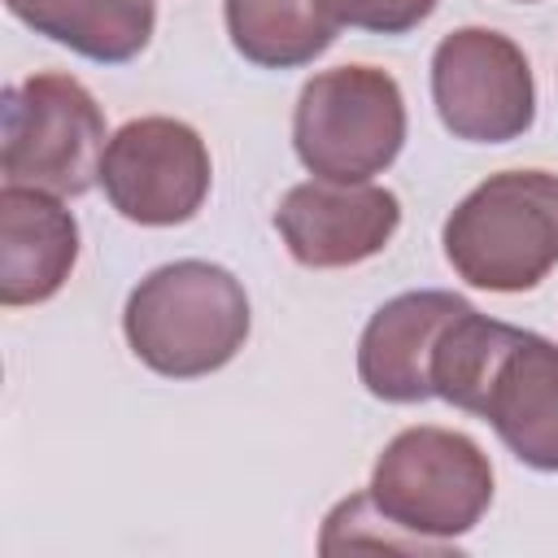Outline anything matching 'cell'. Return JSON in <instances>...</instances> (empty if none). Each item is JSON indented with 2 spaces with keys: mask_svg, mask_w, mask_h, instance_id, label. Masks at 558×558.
Wrapping results in <instances>:
<instances>
[{
  "mask_svg": "<svg viewBox=\"0 0 558 558\" xmlns=\"http://www.w3.org/2000/svg\"><path fill=\"white\" fill-rule=\"evenodd\" d=\"M519 4H532V0H519Z\"/></svg>",
  "mask_w": 558,
  "mask_h": 558,
  "instance_id": "15",
  "label": "cell"
},
{
  "mask_svg": "<svg viewBox=\"0 0 558 558\" xmlns=\"http://www.w3.org/2000/svg\"><path fill=\"white\" fill-rule=\"evenodd\" d=\"M432 397L493 423L532 471H558V344L466 305L432 353Z\"/></svg>",
  "mask_w": 558,
  "mask_h": 558,
  "instance_id": "1",
  "label": "cell"
},
{
  "mask_svg": "<svg viewBox=\"0 0 558 558\" xmlns=\"http://www.w3.org/2000/svg\"><path fill=\"white\" fill-rule=\"evenodd\" d=\"M78 262V222L61 196L39 187H0V305H39L57 296Z\"/></svg>",
  "mask_w": 558,
  "mask_h": 558,
  "instance_id": "11",
  "label": "cell"
},
{
  "mask_svg": "<svg viewBox=\"0 0 558 558\" xmlns=\"http://www.w3.org/2000/svg\"><path fill=\"white\" fill-rule=\"evenodd\" d=\"M471 301L418 288L384 301L362 340H357V375L371 397L392 405H418L432 397V353L445 336V327L466 310Z\"/></svg>",
  "mask_w": 558,
  "mask_h": 558,
  "instance_id": "10",
  "label": "cell"
},
{
  "mask_svg": "<svg viewBox=\"0 0 558 558\" xmlns=\"http://www.w3.org/2000/svg\"><path fill=\"white\" fill-rule=\"evenodd\" d=\"M458 279L484 292H527L558 266V174L501 170L475 183L440 227Z\"/></svg>",
  "mask_w": 558,
  "mask_h": 558,
  "instance_id": "3",
  "label": "cell"
},
{
  "mask_svg": "<svg viewBox=\"0 0 558 558\" xmlns=\"http://www.w3.org/2000/svg\"><path fill=\"white\" fill-rule=\"evenodd\" d=\"M366 493L392 527L445 549L493 506V462L466 432L423 423L384 445Z\"/></svg>",
  "mask_w": 558,
  "mask_h": 558,
  "instance_id": "4",
  "label": "cell"
},
{
  "mask_svg": "<svg viewBox=\"0 0 558 558\" xmlns=\"http://www.w3.org/2000/svg\"><path fill=\"white\" fill-rule=\"evenodd\" d=\"M4 183L52 196H83L100 179L105 113L74 74H31L4 87L0 105Z\"/></svg>",
  "mask_w": 558,
  "mask_h": 558,
  "instance_id": "6",
  "label": "cell"
},
{
  "mask_svg": "<svg viewBox=\"0 0 558 558\" xmlns=\"http://www.w3.org/2000/svg\"><path fill=\"white\" fill-rule=\"evenodd\" d=\"M231 48L262 70H296L323 57L336 22L323 0H222Z\"/></svg>",
  "mask_w": 558,
  "mask_h": 558,
  "instance_id": "13",
  "label": "cell"
},
{
  "mask_svg": "<svg viewBox=\"0 0 558 558\" xmlns=\"http://www.w3.org/2000/svg\"><path fill=\"white\" fill-rule=\"evenodd\" d=\"M4 4L35 35H48L52 44L100 65H122L140 57L157 26L153 0H4Z\"/></svg>",
  "mask_w": 558,
  "mask_h": 558,
  "instance_id": "12",
  "label": "cell"
},
{
  "mask_svg": "<svg viewBox=\"0 0 558 558\" xmlns=\"http://www.w3.org/2000/svg\"><path fill=\"white\" fill-rule=\"evenodd\" d=\"M253 314L244 283L214 262L183 257L148 270L122 310L131 353L166 379L222 371L248 340Z\"/></svg>",
  "mask_w": 558,
  "mask_h": 558,
  "instance_id": "2",
  "label": "cell"
},
{
  "mask_svg": "<svg viewBox=\"0 0 558 558\" xmlns=\"http://www.w3.org/2000/svg\"><path fill=\"white\" fill-rule=\"evenodd\" d=\"M397 227H401V201L379 183H340L314 174L288 187V196L275 209L279 240L310 270L357 266L384 253Z\"/></svg>",
  "mask_w": 558,
  "mask_h": 558,
  "instance_id": "9",
  "label": "cell"
},
{
  "mask_svg": "<svg viewBox=\"0 0 558 558\" xmlns=\"http://www.w3.org/2000/svg\"><path fill=\"white\" fill-rule=\"evenodd\" d=\"M209 148L196 126L179 118H131L100 157V187L109 205L140 227H179L196 218L209 196Z\"/></svg>",
  "mask_w": 558,
  "mask_h": 558,
  "instance_id": "8",
  "label": "cell"
},
{
  "mask_svg": "<svg viewBox=\"0 0 558 558\" xmlns=\"http://www.w3.org/2000/svg\"><path fill=\"white\" fill-rule=\"evenodd\" d=\"M405 144V96L379 65H336L314 74L292 109V148L318 179L366 183Z\"/></svg>",
  "mask_w": 558,
  "mask_h": 558,
  "instance_id": "5",
  "label": "cell"
},
{
  "mask_svg": "<svg viewBox=\"0 0 558 558\" xmlns=\"http://www.w3.org/2000/svg\"><path fill=\"white\" fill-rule=\"evenodd\" d=\"M432 100L453 140L510 144L536 118L532 65L510 35L458 26L432 52Z\"/></svg>",
  "mask_w": 558,
  "mask_h": 558,
  "instance_id": "7",
  "label": "cell"
},
{
  "mask_svg": "<svg viewBox=\"0 0 558 558\" xmlns=\"http://www.w3.org/2000/svg\"><path fill=\"white\" fill-rule=\"evenodd\" d=\"M336 26L375 31V35H405L436 13V0H323Z\"/></svg>",
  "mask_w": 558,
  "mask_h": 558,
  "instance_id": "14",
  "label": "cell"
}]
</instances>
